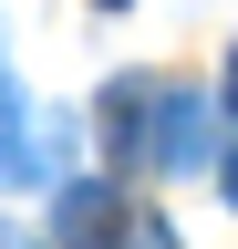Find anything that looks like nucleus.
<instances>
[{"label": "nucleus", "mask_w": 238, "mask_h": 249, "mask_svg": "<svg viewBox=\"0 0 238 249\" xmlns=\"http://www.w3.org/2000/svg\"><path fill=\"white\" fill-rule=\"evenodd\" d=\"M52 239L63 249H176L166 218H145L114 197V177H63V197H52Z\"/></svg>", "instance_id": "f257e3e1"}, {"label": "nucleus", "mask_w": 238, "mask_h": 249, "mask_svg": "<svg viewBox=\"0 0 238 249\" xmlns=\"http://www.w3.org/2000/svg\"><path fill=\"white\" fill-rule=\"evenodd\" d=\"M73 156V124L63 114H32L21 93H0V187H52Z\"/></svg>", "instance_id": "f03ea898"}, {"label": "nucleus", "mask_w": 238, "mask_h": 249, "mask_svg": "<svg viewBox=\"0 0 238 249\" xmlns=\"http://www.w3.org/2000/svg\"><path fill=\"white\" fill-rule=\"evenodd\" d=\"M104 156L114 166H156V83L145 73H125V83H104Z\"/></svg>", "instance_id": "7ed1b4c3"}, {"label": "nucleus", "mask_w": 238, "mask_h": 249, "mask_svg": "<svg viewBox=\"0 0 238 249\" xmlns=\"http://www.w3.org/2000/svg\"><path fill=\"white\" fill-rule=\"evenodd\" d=\"M156 166H166V177L207 166V93H176V83H156Z\"/></svg>", "instance_id": "20e7f679"}, {"label": "nucleus", "mask_w": 238, "mask_h": 249, "mask_svg": "<svg viewBox=\"0 0 238 249\" xmlns=\"http://www.w3.org/2000/svg\"><path fill=\"white\" fill-rule=\"evenodd\" d=\"M228 124H238V52H228Z\"/></svg>", "instance_id": "39448f33"}, {"label": "nucleus", "mask_w": 238, "mask_h": 249, "mask_svg": "<svg viewBox=\"0 0 238 249\" xmlns=\"http://www.w3.org/2000/svg\"><path fill=\"white\" fill-rule=\"evenodd\" d=\"M228 208H238V145H228Z\"/></svg>", "instance_id": "423d86ee"}, {"label": "nucleus", "mask_w": 238, "mask_h": 249, "mask_svg": "<svg viewBox=\"0 0 238 249\" xmlns=\"http://www.w3.org/2000/svg\"><path fill=\"white\" fill-rule=\"evenodd\" d=\"M104 11H125V0H104Z\"/></svg>", "instance_id": "0eeeda50"}, {"label": "nucleus", "mask_w": 238, "mask_h": 249, "mask_svg": "<svg viewBox=\"0 0 238 249\" xmlns=\"http://www.w3.org/2000/svg\"><path fill=\"white\" fill-rule=\"evenodd\" d=\"M0 249H11V229H0Z\"/></svg>", "instance_id": "6e6552de"}, {"label": "nucleus", "mask_w": 238, "mask_h": 249, "mask_svg": "<svg viewBox=\"0 0 238 249\" xmlns=\"http://www.w3.org/2000/svg\"><path fill=\"white\" fill-rule=\"evenodd\" d=\"M0 93H11V73H0Z\"/></svg>", "instance_id": "1a4fd4ad"}]
</instances>
